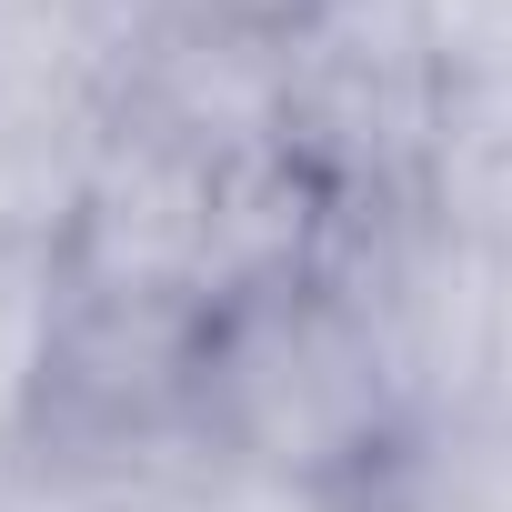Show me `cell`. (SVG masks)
<instances>
[{"label":"cell","instance_id":"6da1fadb","mask_svg":"<svg viewBox=\"0 0 512 512\" xmlns=\"http://www.w3.org/2000/svg\"><path fill=\"white\" fill-rule=\"evenodd\" d=\"M191 432L221 462H262L292 482H342L362 492L382 452L412 432L392 402V372L372 352V322L332 282V251L292 282H262L211 312L201 332V392Z\"/></svg>","mask_w":512,"mask_h":512},{"label":"cell","instance_id":"7a4b0ae2","mask_svg":"<svg viewBox=\"0 0 512 512\" xmlns=\"http://www.w3.org/2000/svg\"><path fill=\"white\" fill-rule=\"evenodd\" d=\"M452 141V71L422 0H312L282 21V151L342 201H422Z\"/></svg>","mask_w":512,"mask_h":512},{"label":"cell","instance_id":"3957f363","mask_svg":"<svg viewBox=\"0 0 512 512\" xmlns=\"http://www.w3.org/2000/svg\"><path fill=\"white\" fill-rule=\"evenodd\" d=\"M332 282L372 322V352L392 372L402 422L482 412V392H492V322H502V251L472 221H452L432 191L392 201V211H342Z\"/></svg>","mask_w":512,"mask_h":512},{"label":"cell","instance_id":"277c9868","mask_svg":"<svg viewBox=\"0 0 512 512\" xmlns=\"http://www.w3.org/2000/svg\"><path fill=\"white\" fill-rule=\"evenodd\" d=\"M231 171L241 161H211L201 141H181L141 111H111L91 181H81V211H71V241H61V272L91 292H151V302L221 312Z\"/></svg>","mask_w":512,"mask_h":512},{"label":"cell","instance_id":"5b68a950","mask_svg":"<svg viewBox=\"0 0 512 512\" xmlns=\"http://www.w3.org/2000/svg\"><path fill=\"white\" fill-rule=\"evenodd\" d=\"M362 512H512V412L412 422L362 482Z\"/></svg>","mask_w":512,"mask_h":512},{"label":"cell","instance_id":"8992f818","mask_svg":"<svg viewBox=\"0 0 512 512\" xmlns=\"http://www.w3.org/2000/svg\"><path fill=\"white\" fill-rule=\"evenodd\" d=\"M191 452L201 442H181V452H61V442H21L11 502H0V512H161V492H171V472Z\"/></svg>","mask_w":512,"mask_h":512},{"label":"cell","instance_id":"52a82bcc","mask_svg":"<svg viewBox=\"0 0 512 512\" xmlns=\"http://www.w3.org/2000/svg\"><path fill=\"white\" fill-rule=\"evenodd\" d=\"M61 332V251H0V442H31Z\"/></svg>","mask_w":512,"mask_h":512},{"label":"cell","instance_id":"ba28073f","mask_svg":"<svg viewBox=\"0 0 512 512\" xmlns=\"http://www.w3.org/2000/svg\"><path fill=\"white\" fill-rule=\"evenodd\" d=\"M442 161H512V0H472L452 41V141Z\"/></svg>","mask_w":512,"mask_h":512},{"label":"cell","instance_id":"9c48e42d","mask_svg":"<svg viewBox=\"0 0 512 512\" xmlns=\"http://www.w3.org/2000/svg\"><path fill=\"white\" fill-rule=\"evenodd\" d=\"M161 512H362V492L342 482H292V472H262V462H221V452H191L161 492Z\"/></svg>","mask_w":512,"mask_h":512},{"label":"cell","instance_id":"30bf717a","mask_svg":"<svg viewBox=\"0 0 512 512\" xmlns=\"http://www.w3.org/2000/svg\"><path fill=\"white\" fill-rule=\"evenodd\" d=\"M302 11H312V0H191V21H251V31H282Z\"/></svg>","mask_w":512,"mask_h":512},{"label":"cell","instance_id":"8fae6325","mask_svg":"<svg viewBox=\"0 0 512 512\" xmlns=\"http://www.w3.org/2000/svg\"><path fill=\"white\" fill-rule=\"evenodd\" d=\"M11 462H21V452H11V442H0V502H11Z\"/></svg>","mask_w":512,"mask_h":512}]
</instances>
